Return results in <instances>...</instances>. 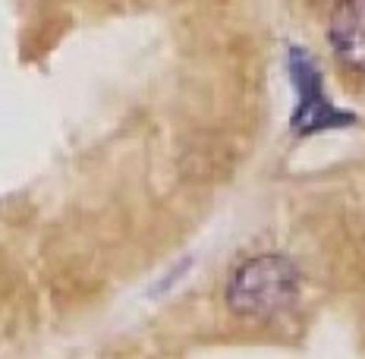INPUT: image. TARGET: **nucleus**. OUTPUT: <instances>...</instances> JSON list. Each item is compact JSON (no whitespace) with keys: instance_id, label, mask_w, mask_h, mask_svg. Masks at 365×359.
<instances>
[{"instance_id":"f257e3e1","label":"nucleus","mask_w":365,"mask_h":359,"mask_svg":"<svg viewBox=\"0 0 365 359\" xmlns=\"http://www.w3.org/2000/svg\"><path fill=\"white\" fill-rule=\"evenodd\" d=\"M299 296V268L284 256H255L233 271L227 305L246 318H271L290 309Z\"/></svg>"},{"instance_id":"f03ea898","label":"nucleus","mask_w":365,"mask_h":359,"mask_svg":"<svg viewBox=\"0 0 365 359\" xmlns=\"http://www.w3.org/2000/svg\"><path fill=\"white\" fill-rule=\"evenodd\" d=\"M334 54L349 70L365 73V0H337L328 26Z\"/></svg>"}]
</instances>
